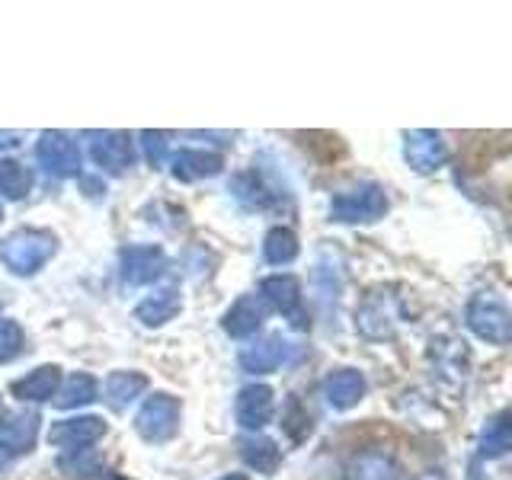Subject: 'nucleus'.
Here are the masks:
<instances>
[{
    "instance_id": "f257e3e1",
    "label": "nucleus",
    "mask_w": 512,
    "mask_h": 480,
    "mask_svg": "<svg viewBox=\"0 0 512 480\" xmlns=\"http://www.w3.org/2000/svg\"><path fill=\"white\" fill-rule=\"evenodd\" d=\"M58 250V240L52 231L42 228H20L0 240V263H4L13 276H36L45 263L52 260Z\"/></svg>"
},
{
    "instance_id": "f03ea898",
    "label": "nucleus",
    "mask_w": 512,
    "mask_h": 480,
    "mask_svg": "<svg viewBox=\"0 0 512 480\" xmlns=\"http://www.w3.org/2000/svg\"><path fill=\"white\" fill-rule=\"evenodd\" d=\"M388 192L378 183H356L330 199V218L340 224H375L388 215Z\"/></svg>"
},
{
    "instance_id": "7ed1b4c3",
    "label": "nucleus",
    "mask_w": 512,
    "mask_h": 480,
    "mask_svg": "<svg viewBox=\"0 0 512 480\" xmlns=\"http://www.w3.org/2000/svg\"><path fill=\"white\" fill-rule=\"evenodd\" d=\"M400 320H404V308H400V298L391 288H372L365 292L359 308H356V330L365 340H391L400 330Z\"/></svg>"
},
{
    "instance_id": "20e7f679",
    "label": "nucleus",
    "mask_w": 512,
    "mask_h": 480,
    "mask_svg": "<svg viewBox=\"0 0 512 480\" xmlns=\"http://www.w3.org/2000/svg\"><path fill=\"white\" fill-rule=\"evenodd\" d=\"M464 324L468 330L490 346H509L512 340V314L506 301L493 292H477L468 308H464Z\"/></svg>"
},
{
    "instance_id": "39448f33",
    "label": "nucleus",
    "mask_w": 512,
    "mask_h": 480,
    "mask_svg": "<svg viewBox=\"0 0 512 480\" xmlns=\"http://www.w3.org/2000/svg\"><path fill=\"white\" fill-rule=\"evenodd\" d=\"M183 423V404L180 397H173L167 391H157L141 404L135 416V432L151 445H164L170 442Z\"/></svg>"
},
{
    "instance_id": "423d86ee",
    "label": "nucleus",
    "mask_w": 512,
    "mask_h": 480,
    "mask_svg": "<svg viewBox=\"0 0 512 480\" xmlns=\"http://www.w3.org/2000/svg\"><path fill=\"white\" fill-rule=\"evenodd\" d=\"M36 164L55 180H68V176L80 173L84 154L68 132H42L36 141Z\"/></svg>"
},
{
    "instance_id": "0eeeda50",
    "label": "nucleus",
    "mask_w": 512,
    "mask_h": 480,
    "mask_svg": "<svg viewBox=\"0 0 512 480\" xmlns=\"http://www.w3.org/2000/svg\"><path fill=\"white\" fill-rule=\"evenodd\" d=\"M39 436V416L32 410H4L0 407V464H10L32 452Z\"/></svg>"
},
{
    "instance_id": "6e6552de",
    "label": "nucleus",
    "mask_w": 512,
    "mask_h": 480,
    "mask_svg": "<svg viewBox=\"0 0 512 480\" xmlns=\"http://www.w3.org/2000/svg\"><path fill=\"white\" fill-rule=\"evenodd\" d=\"M260 301L266 308L288 317L295 327H308V320H304V288L295 276H288V272L266 276L260 282Z\"/></svg>"
},
{
    "instance_id": "1a4fd4ad",
    "label": "nucleus",
    "mask_w": 512,
    "mask_h": 480,
    "mask_svg": "<svg viewBox=\"0 0 512 480\" xmlns=\"http://www.w3.org/2000/svg\"><path fill=\"white\" fill-rule=\"evenodd\" d=\"M404 160L410 164V170L416 173H436L448 164V144L442 138V132H432V128H413V132H404Z\"/></svg>"
},
{
    "instance_id": "9d476101",
    "label": "nucleus",
    "mask_w": 512,
    "mask_h": 480,
    "mask_svg": "<svg viewBox=\"0 0 512 480\" xmlns=\"http://www.w3.org/2000/svg\"><path fill=\"white\" fill-rule=\"evenodd\" d=\"M90 157L103 173L119 176L135 167V141L125 132H90Z\"/></svg>"
},
{
    "instance_id": "9b49d317",
    "label": "nucleus",
    "mask_w": 512,
    "mask_h": 480,
    "mask_svg": "<svg viewBox=\"0 0 512 480\" xmlns=\"http://www.w3.org/2000/svg\"><path fill=\"white\" fill-rule=\"evenodd\" d=\"M119 266H122L125 285H151L164 276L170 260L164 247H157V244H132L119 253Z\"/></svg>"
},
{
    "instance_id": "f8f14e48",
    "label": "nucleus",
    "mask_w": 512,
    "mask_h": 480,
    "mask_svg": "<svg viewBox=\"0 0 512 480\" xmlns=\"http://www.w3.org/2000/svg\"><path fill=\"white\" fill-rule=\"evenodd\" d=\"M106 436V423L100 416H71L58 420L48 429V445L68 448V452H90V448Z\"/></svg>"
},
{
    "instance_id": "ddd939ff",
    "label": "nucleus",
    "mask_w": 512,
    "mask_h": 480,
    "mask_svg": "<svg viewBox=\"0 0 512 480\" xmlns=\"http://www.w3.org/2000/svg\"><path fill=\"white\" fill-rule=\"evenodd\" d=\"M234 416L244 429L260 432L276 416V391L269 384H247V388H240L234 400Z\"/></svg>"
},
{
    "instance_id": "4468645a",
    "label": "nucleus",
    "mask_w": 512,
    "mask_h": 480,
    "mask_svg": "<svg viewBox=\"0 0 512 480\" xmlns=\"http://www.w3.org/2000/svg\"><path fill=\"white\" fill-rule=\"evenodd\" d=\"M288 356H292V343H288L282 333H272L266 340H256L240 349L237 362L250 375H272L288 362Z\"/></svg>"
},
{
    "instance_id": "2eb2a0df",
    "label": "nucleus",
    "mask_w": 512,
    "mask_h": 480,
    "mask_svg": "<svg viewBox=\"0 0 512 480\" xmlns=\"http://www.w3.org/2000/svg\"><path fill=\"white\" fill-rule=\"evenodd\" d=\"M320 394H324V400L333 410L343 413L362 404L368 394V381L359 368H336V372H330L324 384H320Z\"/></svg>"
},
{
    "instance_id": "dca6fc26",
    "label": "nucleus",
    "mask_w": 512,
    "mask_h": 480,
    "mask_svg": "<svg viewBox=\"0 0 512 480\" xmlns=\"http://www.w3.org/2000/svg\"><path fill=\"white\" fill-rule=\"evenodd\" d=\"M429 362L442 381H452V384H461L468 378V368H471L468 346H464V340H455V336H439V340H432Z\"/></svg>"
},
{
    "instance_id": "f3484780",
    "label": "nucleus",
    "mask_w": 512,
    "mask_h": 480,
    "mask_svg": "<svg viewBox=\"0 0 512 480\" xmlns=\"http://www.w3.org/2000/svg\"><path fill=\"white\" fill-rule=\"evenodd\" d=\"M224 170V157L218 151H205V148H183L170 157V173L173 180L180 183H199V180H212Z\"/></svg>"
},
{
    "instance_id": "a211bd4d",
    "label": "nucleus",
    "mask_w": 512,
    "mask_h": 480,
    "mask_svg": "<svg viewBox=\"0 0 512 480\" xmlns=\"http://www.w3.org/2000/svg\"><path fill=\"white\" fill-rule=\"evenodd\" d=\"M266 320V304L260 295H240L228 311L221 317V330L231 336V340H250V336L260 333Z\"/></svg>"
},
{
    "instance_id": "6ab92c4d",
    "label": "nucleus",
    "mask_w": 512,
    "mask_h": 480,
    "mask_svg": "<svg viewBox=\"0 0 512 480\" xmlns=\"http://www.w3.org/2000/svg\"><path fill=\"white\" fill-rule=\"evenodd\" d=\"M61 368L58 365H39L32 368L29 375L16 378L10 384V394L16 400H23V404H45V400H52L61 388Z\"/></svg>"
},
{
    "instance_id": "aec40b11",
    "label": "nucleus",
    "mask_w": 512,
    "mask_h": 480,
    "mask_svg": "<svg viewBox=\"0 0 512 480\" xmlns=\"http://www.w3.org/2000/svg\"><path fill=\"white\" fill-rule=\"evenodd\" d=\"M183 311V295H180V288H173V285H164V288H157V292L151 295H144L138 304H135V320H141L144 327H164L170 324V320Z\"/></svg>"
},
{
    "instance_id": "412c9836",
    "label": "nucleus",
    "mask_w": 512,
    "mask_h": 480,
    "mask_svg": "<svg viewBox=\"0 0 512 480\" xmlns=\"http://www.w3.org/2000/svg\"><path fill=\"white\" fill-rule=\"evenodd\" d=\"M148 375L135 372V368H119V372H109L103 381V400L112 410H128L135 400L148 391Z\"/></svg>"
},
{
    "instance_id": "4be33fe9",
    "label": "nucleus",
    "mask_w": 512,
    "mask_h": 480,
    "mask_svg": "<svg viewBox=\"0 0 512 480\" xmlns=\"http://www.w3.org/2000/svg\"><path fill=\"white\" fill-rule=\"evenodd\" d=\"M349 480H400V468L388 452L368 448L349 461Z\"/></svg>"
},
{
    "instance_id": "5701e85b",
    "label": "nucleus",
    "mask_w": 512,
    "mask_h": 480,
    "mask_svg": "<svg viewBox=\"0 0 512 480\" xmlns=\"http://www.w3.org/2000/svg\"><path fill=\"white\" fill-rule=\"evenodd\" d=\"M240 458H244V464L250 471L269 477V474L279 471L282 448H279V442H272L266 436H247L244 442H240Z\"/></svg>"
},
{
    "instance_id": "b1692460",
    "label": "nucleus",
    "mask_w": 512,
    "mask_h": 480,
    "mask_svg": "<svg viewBox=\"0 0 512 480\" xmlns=\"http://www.w3.org/2000/svg\"><path fill=\"white\" fill-rule=\"evenodd\" d=\"M96 397H100V381L87 372H74L68 381H61V388L55 394V407L58 410H77V407L93 404Z\"/></svg>"
},
{
    "instance_id": "393cba45",
    "label": "nucleus",
    "mask_w": 512,
    "mask_h": 480,
    "mask_svg": "<svg viewBox=\"0 0 512 480\" xmlns=\"http://www.w3.org/2000/svg\"><path fill=\"white\" fill-rule=\"evenodd\" d=\"M301 253V240L292 228H285V224H276V228H269L266 237H263V260L269 266H288L295 263Z\"/></svg>"
},
{
    "instance_id": "a878e982",
    "label": "nucleus",
    "mask_w": 512,
    "mask_h": 480,
    "mask_svg": "<svg viewBox=\"0 0 512 480\" xmlns=\"http://www.w3.org/2000/svg\"><path fill=\"white\" fill-rule=\"evenodd\" d=\"M509 442H512V432H509V413L500 410L484 420V429H480V455L484 458H503L509 452Z\"/></svg>"
},
{
    "instance_id": "bb28decb",
    "label": "nucleus",
    "mask_w": 512,
    "mask_h": 480,
    "mask_svg": "<svg viewBox=\"0 0 512 480\" xmlns=\"http://www.w3.org/2000/svg\"><path fill=\"white\" fill-rule=\"evenodd\" d=\"M29 192H32V170L23 160H13V157L0 160V199L20 202Z\"/></svg>"
},
{
    "instance_id": "cd10ccee",
    "label": "nucleus",
    "mask_w": 512,
    "mask_h": 480,
    "mask_svg": "<svg viewBox=\"0 0 512 480\" xmlns=\"http://www.w3.org/2000/svg\"><path fill=\"white\" fill-rule=\"evenodd\" d=\"M340 288H343V272H340V263H336V253H324V260L317 266V295H320V304L330 311L336 308V298H340Z\"/></svg>"
},
{
    "instance_id": "c85d7f7f",
    "label": "nucleus",
    "mask_w": 512,
    "mask_h": 480,
    "mask_svg": "<svg viewBox=\"0 0 512 480\" xmlns=\"http://www.w3.org/2000/svg\"><path fill=\"white\" fill-rule=\"evenodd\" d=\"M282 426H285V432L292 436V442H304L314 432V420H311V413L301 407V400L298 397H292L288 400V407H285V413H282Z\"/></svg>"
},
{
    "instance_id": "c756f323",
    "label": "nucleus",
    "mask_w": 512,
    "mask_h": 480,
    "mask_svg": "<svg viewBox=\"0 0 512 480\" xmlns=\"http://www.w3.org/2000/svg\"><path fill=\"white\" fill-rule=\"evenodd\" d=\"M26 349V333L23 327L10 317H0V365L13 362Z\"/></svg>"
},
{
    "instance_id": "7c9ffc66",
    "label": "nucleus",
    "mask_w": 512,
    "mask_h": 480,
    "mask_svg": "<svg viewBox=\"0 0 512 480\" xmlns=\"http://www.w3.org/2000/svg\"><path fill=\"white\" fill-rule=\"evenodd\" d=\"M170 135L167 132H141L144 144V157H148L151 167H164L167 164V151H170Z\"/></svg>"
},
{
    "instance_id": "2f4dec72",
    "label": "nucleus",
    "mask_w": 512,
    "mask_h": 480,
    "mask_svg": "<svg viewBox=\"0 0 512 480\" xmlns=\"http://www.w3.org/2000/svg\"><path fill=\"white\" fill-rule=\"evenodd\" d=\"M218 480H250L247 474H221Z\"/></svg>"
},
{
    "instance_id": "473e14b6",
    "label": "nucleus",
    "mask_w": 512,
    "mask_h": 480,
    "mask_svg": "<svg viewBox=\"0 0 512 480\" xmlns=\"http://www.w3.org/2000/svg\"><path fill=\"white\" fill-rule=\"evenodd\" d=\"M416 480H445L442 474H423V477H416Z\"/></svg>"
},
{
    "instance_id": "72a5a7b5",
    "label": "nucleus",
    "mask_w": 512,
    "mask_h": 480,
    "mask_svg": "<svg viewBox=\"0 0 512 480\" xmlns=\"http://www.w3.org/2000/svg\"><path fill=\"white\" fill-rule=\"evenodd\" d=\"M0 221H4V205H0Z\"/></svg>"
}]
</instances>
